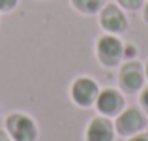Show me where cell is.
<instances>
[{
    "label": "cell",
    "mask_w": 148,
    "mask_h": 141,
    "mask_svg": "<svg viewBox=\"0 0 148 141\" xmlns=\"http://www.w3.org/2000/svg\"><path fill=\"white\" fill-rule=\"evenodd\" d=\"M116 2L120 4V6L124 8V10H130V11H137L143 8V4H145V0H116Z\"/></svg>",
    "instance_id": "10"
},
{
    "label": "cell",
    "mask_w": 148,
    "mask_h": 141,
    "mask_svg": "<svg viewBox=\"0 0 148 141\" xmlns=\"http://www.w3.org/2000/svg\"><path fill=\"white\" fill-rule=\"evenodd\" d=\"M141 105H143V109H145V113L148 117V87L141 91Z\"/></svg>",
    "instance_id": "12"
},
{
    "label": "cell",
    "mask_w": 148,
    "mask_h": 141,
    "mask_svg": "<svg viewBox=\"0 0 148 141\" xmlns=\"http://www.w3.org/2000/svg\"><path fill=\"white\" fill-rule=\"evenodd\" d=\"M145 77L148 79V60H146V66H145Z\"/></svg>",
    "instance_id": "16"
},
{
    "label": "cell",
    "mask_w": 148,
    "mask_h": 141,
    "mask_svg": "<svg viewBox=\"0 0 148 141\" xmlns=\"http://www.w3.org/2000/svg\"><path fill=\"white\" fill-rule=\"evenodd\" d=\"M118 81L122 91L127 94H135L143 91V85H145V68H143V64H139L137 60H130L127 64H124L122 70H120Z\"/></svg>",
    "instance_id": "3"
},
{
    "label": "cell",
    "mask_w": 148,
    "mask_h": 141,
    "mask_svg": "<svg viewBox=\"0 0 148 141\" xmlns=\"http://www.w3.org/2000/svg\"><path fill=\"white\" fill-rule=\"evenodd\" d=\"M0 141H10V138H8L4 132H0Z\"/></svg>",
    "instance_id": "15"
},
{
    "label": "cell",
    "mask_w": 148,
    "mask_h": 141,
    "mask_svg": "<svg viewBox=\"0 0 148 141\" xmlns=\"http://www.w3.org/2000/svg\"><path fill=\"white\" fill-rule=\"evenodd\" d=\"M96 53H98V58L103 66L114 68L124 57V45L114 34H105L98 40Z\"/></svg>",
    "instance_id": "2"
},
{
    "label": "cell",
    "mask_w": 148,
    "mask_h": 141,
    "mask_svg": "<svg viewBox=\"0 0 148 141\" xmlns=\"http://www.w3.org/2000/svg\"><path fill=\"white\" fill-rule=\"evenodd\" d=\"M124 105H126L124 96L118 91H114V88L99 91L98 98H96V107H98V111L105 117H116L124 109Z\"/></svg>",
    "instance_id": "7"
},
{
    "label": "cell",
    "mask_w": 148,
    "mask_h": 141,
    "mask_svg": "<svg viewBox=\"0 0 148 141\" xmlns=\"http://www.w3.org/2000/svg\"><path fill=\"white\" fill-rule=\"evenodd\" d=\"M17 6V0H0V11H10Z\"/></svg>",
    "instance_id": "11"
},
{
    "label": "cell",
    "mask_w": 148,
    "mask_h": 141,
    "mask_svg": "<svg viewBox=\"0 0 148 141\" xmlns=\"http://www.w3.org/2000/svg\"><path fill=\"white\" fill-rule=\"evenodd\" d=\"M6 128L15 141H36L38 138L36 124L26 115H21V113H13V115L8 117Z\"/></svg>",
    "instance_id": "4"
},
{
    "label": "cell",
    "mask_w": 148,
    "mask_h": 141,
    "mask_svg": "<svg viewBox=\"0 0 148 141\" xmlns=\"http://www.w3.org/2000/svg\"><path fill=\"white\" fill-rule=\"evenodd\" d=\"M98 94H99L98 83L94 79H90V77H79L71 85V98L81 107H88V105L96 104Z\"/></svg>",
    "instance_id": "5"
},
{
    "label": "cell",
    "mask_w": 148,
    "mask_h": 141,
    "mask_svg": "<svg viewBox=\"0 0 148 141\" xmlns=\"http://www.w3.org/2000/svg\"><path fill=\"white\" fill-rule=\"evenodd\" d=\"M130 141H148V132H139V134L131 135Z\"/></svg>",
    "instance_id": "13"
},
{
    "label": "cell",
    "mask_w": 148,
    "mask_h": 141,
    "mask_svg": "<svg viewBox=\"0 0 148 141\" xmlns=\"http://www.w3.org/2000/svg\"><path fill=\"white\" fill-rule=\"evenodd\" d=\"M143 19H145V21L148 23V2L145 4V10H143Z\"/></svg>",
    "instance_id": "14"
},
{
    "label": "cell",
    "mask_w": 148,
    "mask_h": 141,
    "mask_svg": "<svg viewBox=\"0 0 148 141\" xmlns=\"http://www.w3.org/2000/svg\"><path fill=\"white\" fill-rule=\"evenodd\" d=\"M71 4L81 11V13H88V15H90V13L99 11L103 0H71Z\"/></svg>",
    "instance_id": "9"
},
{
    "label": "cell",
    "mask_w": 148,
    "mask_h": 141,
    "mask_svg": "<svg viewBox=\"0 0 148 141\" xmlns=\"http://www.w3.org/2000/svg\"><path fill=\"white\" fill-rule=\"evenodd\" d=\"M114 139V124L107 117H98L88 124L86 141H112Z\"/></svg>",
    "instance_id": "8"
},
{
    "label": "cell",
    "mask_w": 148,
    "mask_h": 141,
    "mask_svg": "<svg viewBox=\"0 0 148 141\" xmlns=\"http://www.w3.org/2000/svg\"><path fill=\"white\" fill-rule=\"evenodd\" d=\"M146 113H143L139 107H127L122 109V111L116 115V122H114V130L118 132L120 135H126V138H131V135L139 134L146 128Z\"/></svg>",
    "instance_id": "1"
},
{
    "label": "cell",
    "mask_w": 148,
    "mask_h": 141,
    "mask_svg": "<svg viewBox=\"0 0 148 141\" xmlns=\"http://www.w3.org/2000/svg\"><path fill=\"white\" fill-rule=\"evenodd\" d=\"M99 23L109 34H122L127 28L126 13L114 4H107L99 13Z\"/></svg>",
    "instance_id": "6"
}]
</instances>
